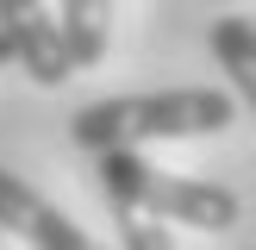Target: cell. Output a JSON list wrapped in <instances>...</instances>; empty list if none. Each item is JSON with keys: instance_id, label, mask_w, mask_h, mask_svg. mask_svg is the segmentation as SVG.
<instances>
[{"instance_id": "6da1fadb", "label": "cell", "mask_w": 256, "mask_h": 250, "mask_svg": "<svg viewBox=\"0 0 256 250\" xmlns=\"http://www.w3.org/2000/svg\"><path fill=\"white\" fill-rule=\"evenodd\" d=\"M238 119V100L225 88H162V94H119L94 100L69 119V138L82 150L112 144H156V138H219Z\"/></svg>"}, {"instance_id": "7a4b0ae2", "label": "cell", "mask_w": 256, "mask_h": 250, "mask_svg": "<svg viewBox=\"0 0 256 250\" xmlns=\"http://www.w3.org/2000/svg\"><path fill=\"white\" fill-rule=\"evenodd\" d=\"M100 194H106V206H132V212H150V219H169V225H194V232H232L238 212H244V200L225 182L169 175L138 156V144L100 150Z\"/></svg>"}, {"instance_id": "3957f363", "label": "cell", "mask_w": 256, "mask_h": 250, "mask_svg": "<svg viewBox=\"0 0 256 250\" xmlns=\"http://www.w3.org/2000/svg\"><path fill=\"white\" fill-rule=\"evenodd\" d=\"M0 32L12 44V62L38 88H62L75 75V56L62 44V25L44 12V0H0Z\"/></svg>"}, {"instance_id": "277c9868", "label": "cell", "mask_w": 256, "mask_h": 250, "mask_svg": "<svg viewBox=\"0 0 256 250\" xmlns=\"http://www.w3.org/2000/svg\"><path fill=\"white\" fill-rule=\"evenodd\" d=\"M0 232L25 238L32 250H106V244H94L69 212H56L32 182H19V175H6V169H0Z\"/></svg>"}, {"instance_id": "5b68a950", "label": "cell", "mask_w": 256, "mask_h": 250, "mask_svg": "<svg viewBox=\"0 0 256 250\" xmlns=\"http://www.w3.org/2000/svg\"><path fill=\"white\" fill-rule=\"evenodd\" d=\"M56 25H62V44H69L75 69H94V62L106 56V32H112V0H62Z\"/></svg>"}, {"instance_id": "8992f818", "label": "cell", "mask_w": 256, "mask_h": 250, "mask_svg": "<svg viewBox=\"0 0 256 250\" xmlns=\"http://www.w3.org/2000/svg\"><path fill=\"white\" fill-rule=\"evenodd\" d=\"M212 56H219V69L232 75L238 100L256 112V25L250 19H219L212 25Z\"/></svg>"}, {"instance_id": "52a82bcc", "label": "cell", "mask_w": 256, "mask_h": 250, "mask_svg": "<svg viewBox=\"0 0 256 250\" xmlns=\"http://www.w3.org/2000/svg\"><path fill=\"white\" fill-rule=\"evenodd\" d=\"M112 219H119V244L125 250H175V238L162 232V219H150V212L112 206Z\"/></svg>"}, {"instance_id": "ba28073f", "label": "cell", "mask_w": 256, "mask_h": 250, "mask_svg": "<svg viewBox=\"0 0 256 250\" xmlns=\"http://www.w3.org/2000/svg\"><path fill=\"white\" fill-rule=\"evenodd\" d=\"M0 62H12V44H6V32H0Z\"/></svg>"}]
</instances>
